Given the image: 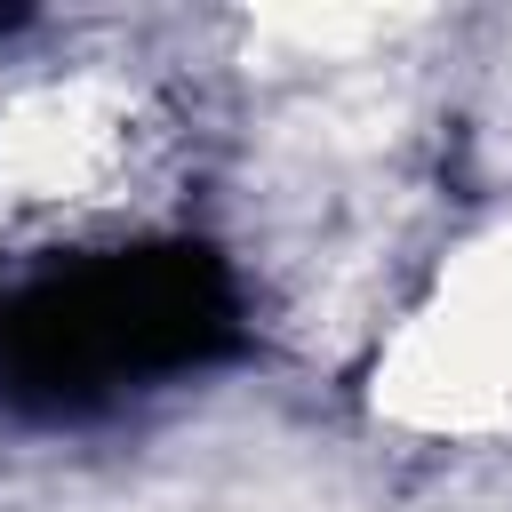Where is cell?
<instances>
[{
  "label": "cell",
  "mask_w": 512,
  "mask_h": 512,
  "mask_svg": "<svg viewBox=\"0 0 512 512\" xmlns=\"http://www.w3.org/2000/svg\"><path fill=\"white\" fill-rule=\"evenodd\" d=\"M176 120L128 64H32L0 80V224L88 240L128 224L168 168Z\"/></svg>",
  "instance_id": "1"
},
{
  "label": "cell",
  "mask_w": 512,
  "mask_h": 512,
  "mask_svg": "<svg viewBox=\"0 0 512 512\" xmlns=\"http://www.w3.org/2000/svg\"><path fill=\"white\" fill-rule=\"evenodd\" d=\"M376 384L416 424L512 432V200L440 256L424 296L400 312Z\"/></svg>",
  "instance_id": "2"
}]
</instances>
